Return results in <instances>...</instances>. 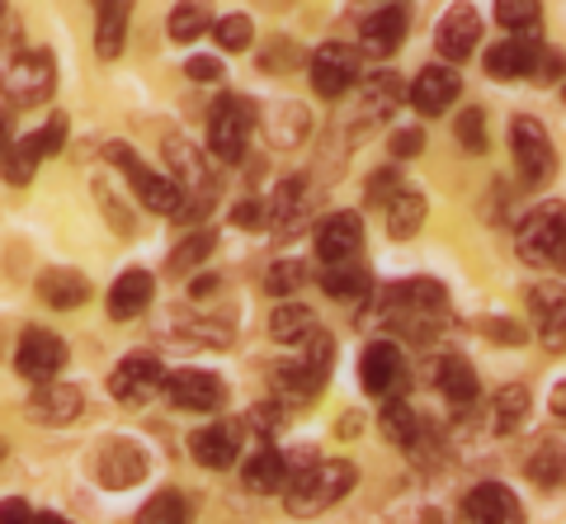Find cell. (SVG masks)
Masks as SVG:
<instances>
[{"label":"cell","instance_id":"6da1fadb","mask_svg":"<svg viewBox=\"0 0 566 524\" xmlns=\"http://www.w3.org/2000/svg\"><path fill=\"white\" fill-rule=\"evenodd\" d=\"M354 482H359V468L354 463H345V459L322 463L316 459L297 478H289V486H283V505H289V515H297V520L322 515L335 501H345L354 492Z\"/></svg>","mask_w":566,"mask_h":524},{"label":"cell","instance_id":"7a4b0ae2","mask_svg":"<svg viewBox=\"0 0 566 524\" xmlns=\"http://www.w3.org/2000/svg\"><path fill=\"white\" fill-rule=\"evenodd\" d=\"M382 326H401V331H424L434 317H444V289L430 284V279H406V284L382 289L374 298V312ZM364 317V322H368Z\"/></svg>","mask_w":566,"mask_h":524},{"label":"cell","instance_id":"3957f363","mask_svg":"<svg viewBox=\"0 0 566 524\" xmlns=\"http://www.w3.org/2000/svg\"><path fill=\"white\" fill-rule=\"evenodd\" d=\"M166 161H170V170H175V189H180V199H185V208H180V218H203L208 213V203L218 199V180H212V166L203 161V151L193 147V143H185V137H166Z\"/></svg>","mask_w":566,"mask_h":524},{"label":"cell","instance_id":"277c9868","mask_svg":"<svg viewBox=\"0 0 566 524\" xmlns=\"http://www.w3.org/2000/svg\"><path fill=\"white\" fill-rule=\"evenodd\" d=\"M260 124L255 104L245 95H222L212 104V118H208V151L218 156V161H241L245 147H251V133Z\"/></svg>","mask_w":566,"mask_h":524},{"label":"cell","instance_id":"5b68a950","mask_svg":"<svg viewBox=\"0 0 566 524\" xmlns=\"http://www.w3.org/2000/svg\"><path fill=\"white\" fill-rule=\"evenodd\" d=\"M515 247L528 265H557L562 251H566V203H557V199L538 203L534 213L520 222Z\"/></svg>","mask_w":566,"mask_h":524},{"label":"cell","instance_id":"8992f818","mask_svg":"<svg viewBox=\"0 0 566 524\" xmlns=\"http://www.w3.org/2000/svg\"><path fill=\"white\" fill-rule=\"evenodd\" d=\"M109 161L128 175V185H133V195L142 199V208H151V213H161V218H180V189H175L166 175H156L151 166H142V156L128 147V143H109Z\"/></svg>","mask_w":566,"mask_h":524},{"label":"cell","instance_id":"52a82bcc","mask_svg":"<svg viewBox=\"0 0 566 524\" xmlns=\"http://www.w3.org/2000/svg\"><path fill=\"white\" fill-rule=\"evenodd\" d=\"M52 85H57V62H52L48 48L20 52V57L0 72V91H6L14 104H39L52 95Z\"/></svg>","mask_w":566,"mask_h":524},{"label":"cell","instance_id":"ba28073f","mask_svg":"<svg viewBox=\"0 0 566 524\" xmlns=\"http://www.w3.org/2000/svg\"><path fill=\"white\" fill-rule=\"evenodd\" d=\"M510 147H515V166L524 175V185H547L557 170V151H553V137L538 118L520 114L515 124H510Z\"/></svg>","mask_w":566,"mask_h":524},{"label":"cell","instance_id":"9c48e42d","mask_svg":"<svg viewBox=\"0 0 566 524\" xmlns=\"http://www.w3.org/2000/svg\"><path fill=\"white\" fill-rule=\"evenodd\" d=\"M359 72H364L359 48H349V43H326L312 52V91L322 99H340L359 81Z\"/></svg>","mask_w":566,"mask_h":524},{"label":"cell","instance_id":"30bf717a","mask_svg":"<svg viewBox=\"0 0 566 524\" xmlns=\"http://www.w3.org/2000/svg\"><path fill=\"white\" fill-rule=\"evenodd\" d=\"M66 364V345L57 331H43V326H29L20 336V349H14V369H20L29 382H52Z\"/></svg>","mask_w":566,"mask_h":524},{"label":"cell","instance_id":"8fae6325","mask_svg":"<svg viewBox=\"0 0 566 524\" xmlns=\"http://www.w3.org/2000/svg\"><path fill=\"white\" fill-rule=\"evenodd\" d=\"M406 355H401V345L397 340H374L364 349V359H359V382H364V392H374V397H392L406 388Z\"/></svg>","mask_w":566,"mask_h":524},{"label":"cell","instance_id":"7c38bea8","mask_svg":"<svg viewBox=\"0 0 566 524\" xmlns=\"http://www.w3.org/2000/svg\"><path fill=\"white\" fill-rule=\"evenodd\" d=\"M161 388H166V369H161V359H156V355H128L114 369V378H109V392L118 401H128V407L151 401Z\"/></svg>","mask_w":566,"mask_h":524},{"label":"cell","instance_id":"4fadbf2b","mask_svg":"<svg viewBox=\"0 0 566 524\" xmlns=\"http://www.w3.org/2000/svg\"><path fill=\"white\" fill-rule=\"evenodd\" d=\"M166 397L180 411H218L227 401V382L208 369H175L166 374Z\"/></svg>","mask_w":566,"mask_h":524},{"label":"cell","instance_id":"5bb4252c","mask_svg":"<svg viewBox=\"0 0 566 524\" xmlns=\"http://www.w3.org/2000/svg\"><path fill=\"white\" fill-rule=\"evenodd\" d=\"M81 411H85V392L76 382L52 378V382H39V392L29 397V416L43 426H71V421H81Z\"/></svg>","mask_w":566,"mask_h":524},{"label":"cell","instance_id":"9a60e30c","mask_svg":"<svg viewBox=\"0 0 566 524\" xmlns=\"http://www.w3.org/2000/svg\"><path fill=\"white\" fill-rule=\"evenodd\" d=\"M476 39H482V20H476V10L472 6H453L444 10V20H439V33H434V48H439V57L444 62H468L472 57V48Z\"/></svg>","mask_w":566,"mask_h":524},{"label":"cell","instance_id":"2e32d148","mask_svg":"<svg viewBox=\"0 0 566 524\" xmlns=\"http://www.w3.org/2000/svg\"><path fill=\"white\" fill-rule=\"evenodd\" d=\"M463 515H468V524H524L520 496L510 492V486H501V482L472 486L468 501H463Z\"/></svg>","mask_w":566,"mask_h":524},{"label":"cell","instance_id":"e0dca14e","mask_svg":"<svg viewBox=\"0 0 566 524\" xmlns=\"http://www.w3.org/2000/svg\"><path fill=\"white\" fill-rule=\"evenodd\" d=\"M364 247V222L359 213H331L322 227H316V255L326 260V265H345L354 260Z\"/></svg>","mask_w":566,"mask_h":524},{"label":"cell","instance_id":"ac0fdd59","mask_svg":"<svg viewBox=\"0 0 566 524\" xmlns=\"http://www.w3.org/2000/svg\"><path fill=\"white\" fill-rule=\"evenodd\" d=\"M147 478V453H142L133 440H109L99 449V482L109 492H123V486H137Z\"/></svg>","mask_w":566,"mask_h":524},{"label":"cell","instance_id":"d6986e66","mask_svg":"<svg viewBox=\"0 0 566 524\" xmlns=\"http://www.w3.org/2000/svg\"><path fill=\"white\" fill-rule=\"evenodd\" d=\"M458 91H463V81H458L453 66H424V72H416L406 99H411L420 114H444L449 104L458 99Z\"/></svg>","mask_w":566,"mask_h":524},{"label":"cell","instance_id":"ffe728a7","mask_svg":"<svg viewBox=\"0 0 566 524\" xmlns=\"http://www.w3.org/2000/svg\"><path fill=\"white\" fill-rule=\"evenodd\" d=\"M151 298H156V279L147 270H128V274L114 279V289H109V298H104V307H109L114 322H133V317H142V312L151 307Z\"/></svg>","mask_w":566,"mask_h":524},{"label":"cell","instance_id":"44dd1931","mask_svg":"<svg viewBox=\"0 0 566 524\" xmlns=\"http://www.w3.org/2000/svg\"><path fill=\"white\" fill-rule=\"evenodd\" d=\"M434 388L439 397L449 401V407H472L476 397H482V382H476V369L463 359V355H449L434 364Z\"/></svg>","mask_w":566,"mask_h":524},{"label":"cell","instance_id":"7402d4cb","mask_svg":"<svg viewBox=\"0 0 566 524\" xmlns=\"http://www.w3.org/2000/svg\"><path fill=\"white\" fill-rule=\"evenodd\" d=\"M401 39H406V10L401 6H382V10H374L364 20V52L368 57H392V52L401 48Z\"/></svg>","mask_w":566,"mask_h":524},{"label":"cell","instance_id":"603a6c76","mask_svg":"<svg viewBox=\"0 0 566 524\" xmlns=\"http://www.w3.org/2000/svg\"><path fill=\"white\" fill-rule=\"evenodd\" d=\"M534 62H538V43L534 39H505L486 52V76L495 81H520V76H534Z\"/></svg>","mask_w":566,"mask_h":524},{"label":"cell","instance_id":"cb8c5ba5","mask_svg":"<svg viewBox=\"0 0 566 524\" xmlns=\"http://www.w3.org/2000/svg\"><path fill=\"white\" fill-rule=\"evenodd\" d=\"M241 478H245V486H251V492H260V496H274V492H283V486H289V453L283 449H255V459L241 468Z\"/></svg>","mask_w":566,"mask_h":524},{"label":"cell","instance_id":"d4e9b609","mask_svg":"<svg viewBox=\"0 0 566 524\" xmlns=\"http://www.w3.org/2000/svg\"><path fill=\"white\" fill-rule=\"evenodd\" d=\"M189 453L199 459L203 468H212V473H222V468L237 463V430L218 421V426H203L199 434L189 440Z\"/></svg>","mask_w":566,"mask_h":524},{"label":"cell","instance_id":"484cf974","mask_svg":"<svg viewBox=\"0 0 566 524\" xmlns=\"http://www.w3.org/2000/svg\"><path fill=\"white\" fill-rule=\"evenodd\" d=\"M528 407H534V392L524 388V382H510L491 397V411H486V426L495 434H515L524 421H528Z\"/></svg>","mask_w":566,"mask_h":524},{"label":"cell","instance_id":"4316f807","mask_svg":"<svg viewBox=\"0 0 566 524\" xmlns=\"http://www.w3.org/2000/svg\"><path fill=\"white\" fill-rule=\"evenodd\" d=\"M39 298L48 307H57V312L81 307L85 298H91V279L76 274V270H48V274H39Z\"/></svg>","mask_w":566,"mask_h":524},{"label":"cell","instance_id":"83f0119b","mask_svg":"<svg viewBox=\"0 0 566 524\" xmlns=\"http://www.w3.org/2000/svg\"><path fill=\"white\" fill-rule=\"evenodd\" d=\"M322 289L331 293V298H345V303H359L374 293V274H368L364 265H354V260H345V265H326L322 270Z\"/></svg>","mask_w":566,"mask_h":524},{"label":"cell","instance_id":"f1b7e54d","mask_svg":"<svg viewBox=\"0 0 566 524\" xmlns=\"http://www.w3.org/2000/svg\"><path fill=\"white\" fill-rule=\"evenodd\" d=\"M424 227V195L420 189H401V195L387 203V237L392 241H411Z\"/></svg>","mask_w":566,"mask_h":524},{"label":"cell","instance_id":"f546056e","mask_svg":"<svg viewBox=\"0 0 566 524\" xmlns=\"http://www.w3.org/2000/svg\"><path fill=\"white\" fill-rule=\"evenodd\" d=\"M128 6H99V14H95V52L104 62H114L118 52H123V43H128Z\"/></svg>","mask_w":566,"mask_h":524},{"label":"cell","instance_id":"4dcf8cb0","mask_svg":"<svg viewBox=\"0 0 566 524\" xmlns=\"http://www.w3.org/2000/svg\"><path fill=\"white\" fill-rule=\"evenodd\" d=\"M524 473L534 478L538 486H557L562 482V473H566V449H562L557 434H543L538 449L524 459Z\"/></svg>","mask_w":566,"mask_h":524},{"label":"cell","instance_id":"1f68e13d","mask_svg":"<svg viewBox=\"0 0 566 524\" xmlns=\"http://www.w3.org/2000/svg\"><path fill=\"white\" fill-rule=\"evenodd\" d=\"M312 331H316V317H312V307H303V303H283L270 317V336L279 345H303Z\"/></svg>","mask_w":566,"mask_h":524},{"label":"cell","instance_id":"d6a6232c","mask_svg":"<svg viewBox=\"0 0 566 524\" xmlns=\"http://www.w3.org/2000/svg\"><path fill=\"white\" fill-rule=\"evenodd\" d=\"M378 430H382L397 449H416V444H420V416L406 407V401H392V407L378 411Z\"/></svg>","mask_w":566,"mask_h":524},{"label":"cell","instance_id":"836d02e7","mask_svg":"<svg viewBox=\"0 0 566 524\" xmlns=\"http://www.w3.org/2000/svg\"><path fill=\"white\" fill-rule=\"evenodd\" d=\"M0 161H6V180H10V185H29V180H33V170H39V161H43L39 133L20 137V143H14L6 156H0Z\"/></svg>","mask_w":566,"mask_h":524},{"label":"cell","instance_id":"e575fe53","mask_svg":"<svg viewBox=\"0 0 566 524\" xmlns=\"http://www.w3.org/2000/svg\"><path fill=\"white\" fill-rule=\"evenodd\" d=\"M322 382H326V374L322 369H312V364H279L274 369V388L279 392H289V397H316L322 392Z\"/></svg>","mask_w":566,"mask_h":524},{"label":"cell","instance_id":"d590c367","mask_svg":"<svg viewBox=\"0 0 566 524\" xmlns=\"http://www.w3.org/2000/svg\"><path fill=\"white\" fill-rule=\"evenodd\" d=\"M212 251H218V232H208V227H203V232H193L189 241H180V247L170 251V274H189V270H199Z\"/></svg>","mask_w":566,"mask_h":524},{"label":"cell","instance_id":"8d00e7d4","mask_svg":"<svg viewBox=\"0 0 566 524\" xmlns=\"http://www.w3.org/2000/svg\"><path fill=\"white\" fill-rule=\"evenodd\" d=\"M137 524H189V501L180 492H156L137 511Z\"/></svg>","mask_w":566,"mask_h":524},{"label":"cell","instance_id":"74e56055","mask_svg":"<svg viewBox=\"0 0 566 524\" xmlns=\"http://www.w3.org/2000/svg\"><path fill=\"white\" fill-rule=\"evenodd\" d=\"M208 24H212V10H208V6H175V10H170V39H175V43L203 39Z\"/></svg>","mask_w":566,"mask_h":524},{"label":"cell","instance_id":"f35d334b","mask_svg":"<svg viewBox=\"0 0 566 524\" xmlns=\"http://www.w3.org/2000/svg\"><path fill=\"white\" fill-rule=\"evenodd\" d=\"M264 284H270L274 298H293V293H303V284H307V265L303 260H279V265H270V274H264Z\"/></svg>","mask_w":566,"mask_h":524},{"label":"cell","instance_id":"ab89813d","mask_svg":"<svg viewBox=\"0 0 566 524\" xmlns=\"http://www.w3.org/2000/svg\"><path fill=\"white\" fill-rule=\"evenodd\" d=\"M251 33H255V24L245 20V14H222V20L212 24V39H218L222 52H245L251 48Z\"/></svg>","mask_w":566,"mask_h":524},{"label":"cell","instance_id":"60d3db41","mask_svg":"<svg viewBox=\"0 0 566 524\" xmlns=\"http://www.w3.org/2000/svg\"><path fill=\"white\" fill-rule=\"evenodd\" d=\"M495 20H501L515 39H538V29H543V10L538 6H495Z\"/></svg>","mask_w":566,"mask_h":524},{"label":"cell","instance_id":"b9f144b4","mask_svg":"<svg viewBox=\"0 0 566 524\" xmlns=\"http://www.w3.org/2000/svg\"><path fill=\"white\" fill-rule=\"evenodd\" d=\"M453 133H458V143H463V151L472 156H482L491 143H486V114L482 109H463L453 118Z\"/></svg>","mask_w":566,"mask_h":524},{"label":"cell","instance_id":"7bdbcfd3","mask_svg":"<svg viewBox=\"0 0 566 524\" xmlns=\"http://www.w3.org/2000/svg\"><path fill=\"white\" fill-rule=\"evenodd\" d=\"M303 199H307V180L303 175H289V180L279 185V199H274V218L279 222H289L297 208H303Z\"/></svg>","mask_w":566,"mask_h":524},{"label":"cell","instance_id":"ee69618b","mask_svg":"<svg viewBox=\"0 0 566 524\" xmlns=\"http://www.w3.org/2000/svg\"><path fill=\"white\" fill-rule=\"evenodd\" d=\"M528 298V307L538 312V317L547 322V317H557V312H566V293H562V284H534L524 293Z\"/></svg>","mask_w":566,"mask_h":524},{"label":"cell","instance_id":"f6af8a7d","mask_svg":"<svg viewBox=\"0 0 566 524\" xmlns=\"http://www.w3.org/2000/svg\"><path fill=\"white\" fill-rule=\"evenodd\" d=\"M397 195H401L397 170H374L368 175V203H392Z\"/></svg>","mask_w":566,"mask_h":524},{"label":"cell","instance_id":"bcb514c9","mask_svg":"<svg viewBox=\"0 0 566 524\" xmlns=\"http://www.w3.org/2000/svg\"><path fill=\"white\" fill-rule=\"evenodd\" d=\"M387 147H392L397 161H406V156H420V151H424V133H420V128H397Z\"/></svg>","mask_w":566,"mask_h":524},{"label":"cell","instance_id":"7dc6e473","mask_svg":"<svg viewBox=\"0 0 566 524\" xmlns=\"http://www.w3.org/2000/svg\"><path fill=\"white\" fill-rule=\"evenodd\" d=\"M185 72H189V81H218L222 76V62L218 57H189Z\"/></svg>","mask_w":566,"mask_h":524},{"label":"cell","instance_id":"c3c4849f","mask_svg":"<svg viewBox=\"0 0 566 524\" xmlns=\"http://www.w3.org/2000/svg\"><path fill=\"white\" fill-rule=\"evenodd\" d=\"M562 76V57L557 52H538V62H534V81L538 85H553Z\"/></svg>","mask_w":566,"mask_h":524},{"label":"cell","instance_id":"681fc988","mask_svg":"<svg viewBox=\"0 0 566 524\" xmlns=\"http://www.w3.org/2000/svg\"><path fill=\"white\" fill-rule=\"evenodd\" d=\"M486 336H495L501 345H520V340H524V326L505 322V317H495V322H486Z\"/></svg>","mask_w":566,"mask_h":524},{"label":"cell","instance_id":"f907efd6","mask_svg":"<svg viewBox=\"0 0 566 524\" xmlns=\"http://www.w3.org/2000/svg\"><path fill=\"white\" fill-rule=\"evenodd\" d=\"M237 227H245V232H255V227H264V208L255 203V199H245V203H237Z\"/></svg>","mask_w":566,"mask_h":524},{"label":"cell","instance_id":"816d5d0a","mask_svg":"<svg viewBox=\"0 0 566 524\" xmlns=\"http://www.w3.org/2000/svg\"><path fill=\"white\" fill-rule=\"evenodd\" d=\"M251 426L255 430H274L279 426V401H260V407H251Z\"/></svg>","mask_w":566,"mask_h":524},{"label":"cell","instance_id":"f5cc1de1","mask_svg":"<svg viewBox=\"0 0 566 524\" xmlns=\"http://www.w3.org/2000/svg\"><path fill=\"white\" fill-rule=\"evenodd\" d=\"M29 520H33V511H29V505H24L20 496L0 505V524H29Z\"/></svg>","mask_w":566,"mask_h":524},{"label":"cell","instance_id":"db71d44e","mask_svg":"<svg viewBox=\"0 0 566 524\" xmlns=\"http://www.w3.org/2000/svg\"><path fill=\"white\" fill-rule=\"evenodd\" d=\"M6 151H10V118L0 114V156H6Z\"/></svg>","mask_w":566,"mask_h":524},{"label":"cell","instance_id":"11a10c76","mask_svg":"<svg viewBox=\"0 0 566 524\" xmlns=\"http://www.w3.org/2000/svg\"><path fill=\"white\" fill-rule=\"evenodd\" d=\"M29 524H66V520H62V515H52V511H48V515H33Z\"/></svg>","mask_w":566,"mask_h":524}]
</instances>
